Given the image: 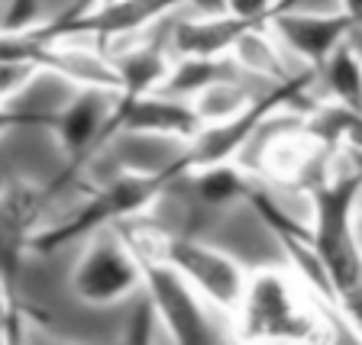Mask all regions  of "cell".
I'll use <instances>...</instances> for the list:
<instances>
[{
	"instance_id": "ffe728a7",
	"label": "cell",
	"mask_w": 362,
	"mask_h": 345,
	"mask_svg": "<svg viewBox=\"0 0 362 345\" xmlns=\"http://www.w3.org/2000/svg\"><path fill=\"white\" fill-rule=\"evenodd\" d=\"M94 4H104V0H94Z\"/></svg>"
},
{
	"instance_id": "9c48e42d",
	"label": "cell",
	"mask_w": 362,
	"mask_h": 345,
	"mask_svg": "<svg viewBox=\"0 0 362 345\" xmlns=\"http://www.w3.org/2000/svg\"><path fill=\"white\" fill-rule=\"evenodd\" d=\"M201 129L197 113L188 100H175L165 94H113L110 110L98 133V149L107 145L113 135H158V139H178L188 143Z\"/></svg>"
},
{
	"instance_id": "5bb4252c",
	"label": "cell",
	"mask_w": 362,
	"mask_h": 345,
	"mask_svg": "<svg viewBox=\"0 0 362 345\" xmlns=\"http://www.w3.org/2000/svg\"><path fill=\"white\" fill-rule=\"evenodd\" d=\"M314 75H320L327 94H330V104L359 113V55H356L353 39L339 42Z\"/></svg>"
},
{
	"instance_id": "8fae6325",
	"label": "cell",
	"mask_w": 362,
	"mask_h": 345,
	"mask_svg": "<svg viewBox=\"0 0 362 345\" xmlns=\"http://www.w3.org/2000/svg\"><path fill=\"white\" fill-rule=\"evenodd\" d=\"M236 65L230 59H204V55H175L165 78L158 81L156 94L175 100H191L197 90L211 87L217 81H233Z\"/></svg>"
},
{
	"instance_id": "9a60e30c",
	"label": "cell",
	"mask_w": 362,
	"mask_h": 345,
	"mask_svg": "<svg viewBox=\"0 0 362 345\" xmlns=\"http://www.w3.org/2000/svg\"><path fill=\"white\" fill-rule=\"evenodd\" d=\"M249 100H252V94H246L233 78V81H217V84H211V87L197 90L188 104L204 126V123H217V120H226V116L240 113Z\"/></svg>"
},
{
	"instance_id": "8992f818",
	"label": "cell",
	"mask_w": 362,
	"mask_h": 345,
	"mask_svg": "<svg viewBox=\"0 0 362 345\" xmlns=\"http://www.w3.org/2000/svg\"><path fill=\"white\" fill-rule=\"evenodd\" d=\"M113 229H117V233L129 242V248L136 252V262H139V287L146 291V303L152 307L158 323L168 329V336L181 345L211 342L214 329H211V323H207L201 297L191 291L188 281L181 278L168 262H162L156 252H149L143 242H136L123 226H113Z\"/></svg>"
},
{
	"instance_id": "3957f363",
	"label": "cell",
	"mask_w": 362,
	"mask_h": 345,
	"mask_svg": "<svg viewBox=\"0 0 362 345\" xmlns=\"http://www.w3.org/2000/svg\"><path fill=\"white\" fill-rule=\"evenodd\" d=\"M175 181H181L175 158L158 168H133V171L113 174L107 184L90 190L88 200L71 217L59 219L52 226H39V233L33 236V252L49 255V252H59V248L71 246L84 236H94L117 223H129V219L149 210Z\"/></svg>"
},
{
	"instance_id": "7a4b0ae2",
	"label": "cell",
	"mask_w": 362,
	"mask_h": 345,
	"mask_svg": "<svg viewBox=\"0 0 362 345\" xmlns=\"http://www.w3.org/2000/svg\"><path fill=\"white\" fill-rule=\"evenodd\" d=\"M236 320V339L246 342H308L330 336V310L298 284L291 271L256 268L246 274L240 303L230 313Z\"/></svg>"
},
{
	"instance_id": "ac0fdd59",
	"label": "cell",
	"mask_w": 362,
	"mask_h": 345,
	"mask_svg": "<svg viewBox=\"0 0 362 345\" xmlns=\"http://www.w3.org/2000/svg\"><path fill=\"white\" fill-rule=\"evenodd\" d=\"M36 23V0H10V13L0 23V32H23Z\"/></svg>"
},
{
	"instance_id": "30bf717a",
	"label": "cell",
	"mask_w": 362,
	"mask_h": 345,
	"mask_svg": "<svg viewBox=\"0 0 362 345\" xmlns=\"http://www.w3.org/2000/svg\"><path fill=\"white\" fill-rule=\"evenodd\" d=\"M356 30L359 23L339 7L330 13H314V10H304L301 4H285L279 13L269 16V32L279 42V49L298 55L310 71L324 65V59L339 42L353 39Z\"/></svg>"
},
{
	"instance_id": "277c9868",
	"label": "cell",
	"mask_w": 362,
	"mask_h": 345,
	"mask_svg": "<svg viewBox=\"0 0 362 345\" xmlns=\"http://www.w3.org/2000/svg\"><path fill=\"white\" fill-rule=\"evenodd\" d=\"M117 226H123L136 242H143L149 252H156L162 262L172 265L201 301H207L211 307L223 310V313H233L243 287H246L249 268L243 262H236L230 252L214 248L207 242H197L191 236H172L162 233V229H139V226H133V219Z\"/></svg>"
},
{
	"instance_id": "ba28073f",
	"label": "cell",
	"mask_w": 362,
	"mask_h": 345,
	"mask_svg": "<svg viewBox=\"0 0 362 345\" xmlns=\"http://www.w3.org/2000/svg\"><path fill=\"white\" fill-rule=\"evenodd\" d=\"M68 284H71V293L88 307H113V303L127 301L139 287L136 252L117 229L113 233L100 229V236L94 233V242H88V248L75 262Z\"/></svg>"
},
{
	"instance_id": "5b68a950",
	"label": "cell",
	"mask_w": 362,
	"mask_h": 345,
	"mask_svg": "<svg viewBox=\"0 0 362 345\" xmlns=\"http://www.w3.org/2000/svg\"><path fill=\"white\" fill-rule=\"evenodd\" d=\"M194 7V10H220V0H75L71 7H65L59 16L45 23L30 26V36L45 39V42H62L71 36H90L98 42H110L120 36H133V32L146 30L149 23L168 16L172 10Z\"/></svg>"
},
{
	"instance_id": "6da1fadb",
	"label": "cell",
	"mask_w": 362,
	"mask_h": 345,
	"mask_svg": "<svg viewBox=\"0 0 362 345\" xmlns=\"http://www.w3.org/2000/svg\"><path fill=\"white\" fill-rule=\"evenodd\" d=\"M359 168L346 171H317L304 184L310 200L308 239L317 262L324 268L337 301L356 320V297H359V242H356V207H359Z\"/></svg>"
},
{
	"instance_id": "4fadbf2b",
	"label": "cell",
	"mask_w": 362,
	"mask_h": 345,
	"mask_svg": "<svg viewBox=\"0 0 362 345\" xmlns=\"http://www.w3.org/2000/svg\"><path fill=\"white\" fill-rule=\"evenodd\" d=\"M188 181L194 184L197 197H201L204 203H211V207H226V203H233V200H243L246 190L252 188L249 168L243 165L240 158L197 168V171L188 174Z\"/></svg>"
},
{
	"instance_id": "52a82bcc",
	"label": "cell",
	"mask_w": 362,
	"mask_h": 345,
	"mask_svg": "<svg viewBox=\"0 0 362 345\" xmlns=\"http://www.w3.org/2000/svg\"><path fill=\"white\" fill-rule=\"evenodd\" d=\"M55 197L45 184L13 178L0 188V284L20 297L26 255H33V236L42 226V213Z\"/></svg>"
},
{
	"instance_id": "7c38bea8",
	"label": "cell",
	"mask_w": 362,
	"mask_h": 345,
	"mask_svg": "<svg viewBox=\"0 0 362 345\" xmlns=\"http://www.w3.org/2000/svg\"><path fill=\"white\" fill-rule=\"evenodd\" d=\"M110 65L117 71V94H149V90L158 87V81L165 78L168 65V52L158 42H143V45H129L123 52L110 55Z\"/></svg>"
},
{
	"instance_id": "2e32d148",
	"label": "cell",
	"mask_w": 362,
	"mask_h": 345,
	"mask_svg": "<svg viewBox=\"0 0 362 345\" xmlns=\"http://www.w3.org/2000/svg\"><path fill=\"white\" fill-rule=\"evenodd\" d=\"M26 323H30V307L23 303V297L7 293L0 284V342H23Z\"/></svg>"
},
{
	"instance_id": "e0dca14e",
	"label": "cell",
	"mask_w": 362,
	"mask_h": 345,
	"mask_svg": "<svg viewBox=\"0 0 362 345\" xmlns=\"http://www.w3.org/2000/svg\"><path fill=\"white\" fill-rule=\"evenodd\" d=\"M285 4H301V0H220V10L236 20L269 23L272 13H279Z\"/></svg>"
},
{
	"instance_id": "d6986e66",
	"label": "cell",
	"mask_w": 362,
	"mask_h": 345,
	"mask_svg": "<svg viewBox=\"0 0 362 345\" xmlns=\"http://www.w3.org/2000/svg\"><path fill=\"white\" fill-rule=\"evenodd\" d=\"M339 10H343V13H349L356 23H359V0H339Z\"/></svg>"
}]
</instances>
